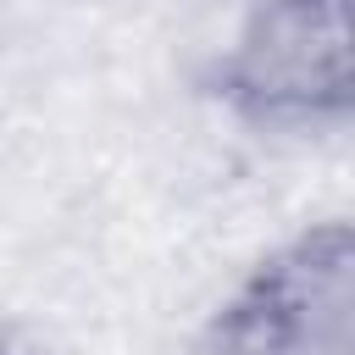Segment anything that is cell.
I'll return each instance as SVG.
<instances>
[{
    "instance_id": "1",
    "label": "cell",
    "mask_w": 355,
    "mask_h": 355,
    "mask_svg": "<svg viewBox=\"0 0 355 355\" xmlns=\"http://www.w3.org/2000/svg\"><path fill=\"white\" fill-rule=\"evenodd\" d=\"M194 89L250 133H344L355 116L349 0H250L200 61Z\"/></svg>"
},
{
    "instance_id": "2",
    "label": "cell",
    "mask_w": 355,
    "mask_h": 355,
    "mask_svg": "<svg viewBox=\"0 0 355 355\" xmlns=\"http://www.w3.org/2000/svg\"><path fill=\"white\" fill-rule=\"evenodd\" d=\"M189 355H355V227L322 216L261 250L205 311Z\"/></svg>"
},
{
    "instance_id": "3",
    "label": "cell",
    "mask_w": 355,
    "mask_h": 355,
    "mask_svg": "<svg viewBox=\"0 0 355 355\" xmlns=\"http://www.w3.org/2000/svg\"><path fill=\"white\" fill-rule=\"evenodd\" d=\"M0 355H55L33 327H22V322H6L0 316Z\"/></svg>"
}]
</instances>
